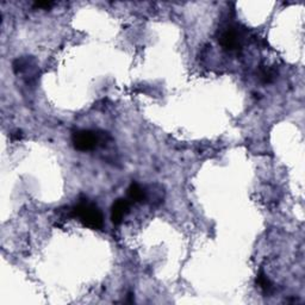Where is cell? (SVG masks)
<instances>
[{
  "mask_svg": "<svg viewBox=\"0 0 305 305\" xmlns=\"http://www.w3.org/2000/svg\"><path fill=\"white\" fill-rule=\"evenodd\" d=\"M72 215L76 217L87 228L93 230H100L104 227V217L101 211L95 204L90 202L79 203L72 210Z\"/></svg>",
  "mask_w": 305,
  "mask_h": 305,
  "instance_id": "obj_1",
  "label": "cell"
},
{
  "mask_svg": "<svg viewBox=\"0 0 305 305\" xmlns=\"http://www.w3.org/2000/svg\"><path fill=\"white\" fill-rule=\"evenodd\" d=\"M105 133H99L92 130H77L72 136V142L76 151L90 152L95 149L100 143H104Z\"/></svg>",
  "mask_w": 305,
  "mask_h": 305,
  "instance_id": "obj_2",
  "label": "cell"
},
{
  "mask_svg": "<svg viewBox=\"0 0 305 305\" xmlns=\"http://www.w3.org/2000/svg\"><path fill=\"white\" fill-rule=\"evenodd\" d=\"M219 44L229 52L240 50L242 47V35L234 26H227L219 31Z\"/></svg>",
  "mask_w": 305,
  "mask_h": 305,
  "instance_id": "obj_3",
  "label": "cell"
},
{
  "mask_svg": "<svg viewBox=\"0 0 305 305\" xmlns=\"http://www.w3.org/2000/svg\"><path fill=\"white\" fill-rule=\"evenodd\" d=\"M130 211V204L128 200L125 199H117L114 203L111 208V221L112 223L118 226L125 218V216L129 213Z\"/></svg>",
  "mask_w": 305,
  "mask_h": 305,
  "instance_id": "obj_4",
  "label": "cell"
},
{
  "mask_svg": "<svg viewBox=\"0 0 305 305\" xmlns=\"http://www.w3.org/2000/svg\"><path fill=\"white\" fill-rule=\"evenodd\" d=\"M128 198L133 203H142L147 200V191L137 183H133L128 189Z\"/></svg>",
  "mask_w": 305,
  "mask_h": 305,
  "instance_id": "obj_5",
  "label": "cell"
},
{
  "mask_svg": "<svg viewBox=\"0 0 305 305\" xmlns=\"http://www.w3.org/2000/svg\"><path fill=\"white\" fill-rule=\"evenodd\" d=\"M277 76V73H275L274 69L268 68V67H264V68L260 69V73H259V77L264 84H269Z\"/></svg>",
  "mask_w": 305,
  "mask_h": 305,
  "instance_id": "obj_6",
  "label": "cell"
},
{
  "mask_svg": "<svg viewBox=\"0 0 305 305\" xmlns=\"http://www.w3.org/2000/svg\"><path fill=\"white\" fill-rule=\"evenodd\" d=\"M256 284H258L259 286H260V288L264 292H269V290L272 288V283L269 282L268 278L266 277V274H265L264 272H260V274L258 275V278H256Z\"/></svg>",
  "mask_w": 305,
  "mask_h": 305,
  "instance_id": "obj_7",
  "label": "cell"
},
{
  "mask_svg": "<svg viewBox=\"0 0 305 305\" xmlns=\"http://www.w3.org/2000/svg\"><path fill=\"white\" fill-rule=\"evenodd\" d=\"M54 5V2L53 1H37L35 2L34 6L35 7H39V9H45V10H49L50 7Z\"/></svg>",
  "mask_w": 305,
  "mask_h": 305,
  "instance_id": "obj_8",
  "label": "cell"
},
{
  "mask_svg": "<svg viewBox=\"0 0 305 305\" xmlns=\"http://www.w3.org/2000/svg\"><path fill=\"white\" fill-rule=\"evenodd\" d=\"M22 137V131H16V133H13L11 135V138L12 140H19V138Z\"/></svg>",
  "mask_w": 305,
  "mask_h": 305,
  "instance_id": "obj_9",
  "label": "cell"
}]
</instances>
